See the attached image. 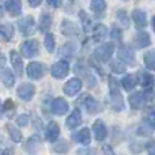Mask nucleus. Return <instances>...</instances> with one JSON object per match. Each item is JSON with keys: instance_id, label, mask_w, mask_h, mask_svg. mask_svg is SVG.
Returning a JSON list of instances; mask_svg holds the SVG:
<instances>
[{"instance_id": "nucleus-48", "label": "nucleus", "mask_w": 155, "mask_h": 155, "mask_svg": "<svg viewBox=\"0 0 155 155\" xmlns=\"http://www.w3.org/2000/svg\"><path fill=\"white\" fill-rule=\"evenodd\" d=\"M151 26H153V30H154V33H155V15L153 16V19H151Z\"/></svg>"}, {"instance_id": "nucleus-45", "label": "nucleus", "mask_w": 155, "mask_h": 155, "mask_svg": "<svg viewBox=\"0 0 155 155\" xmlns=\"http://www.w3.org/2000/svg\"><path fill=\"white\" fill-rule=\"evenodd\" d=\"M101 150H102V155H117L114 153V150H113V147L109 144H104Z\"/></svg>"}, {"instance_id": "nucleus-37", "label": "nucleus", "mask_w": 155, "mask_h": 155, "mask_svg": "<svg viewBox=\"0 0 155 155\" xmlns=\"http://www.w3.org/2000/svg\"><path fill=\"white\" fill-rule=\"evenodd\" d=\"M143 121L155 131V109L154 107H148L144 117H143Z\"/></svg>"}, {"instance_id": "nucleus-11", "label": "nucleus", "mask_w": 155, "mask_h": 155, "mask_svg": "<svg viewBox=\"0 0 155 155\" xmlns=\"http://www.w3.org/2000/svg\"><path fill=\"white\" fill-rule=\"evenodd\" d=\"M16 95L22 99V101H31L33 97L35 95V86L33 83H22L18 88H16Z\"/></svg>"}, {"instance_id": "nucleus-20", "label": "nucleus", "mask_w": 155, "mask_h": 155, "mask_svg": "<svg viewBox=\"0 0 155 155\" xmlns=\"http://www.w3.org/2000/svg\"><path fill=\"white\" fill-rule=\"evenodd\" d=\"M80 124H82V113H80L79 107H75L71 112V114L67 117V120H65V125H67L68 129H74L78 128Z\"/></svg>"}, {"instance_id": "nucleus-18", "label": "nucleus", "mask_w": 155, "mask_h": 155, "mask_svg": "<svg viewBox=\"0 0 155 155\" xmlns=\"http://www.w3.org/2000/svg\"><path fill=\"white\" fill-rule=\"evenodd\" d=\"M131 16H132V21H134L136 29L142 30L147 26V15H146V12L143 10H140V8H135V10L132 11Z\"/></svg>"}, {"instance_id": "nucleus-33", "label": "nucleus", "mask_w": 155, "mask_h": 155, "mask_svg": "<svg viewBox=\"0 0 155 155\" xmlns=\"http://www.w3.org/2000/svg\"><path fill=\"white\" fill-rule=\"evenodd\" d=\"M15 113V104L12 99H5L2 105V116L3 117H11Z\"/></svg>"}, {"instance_id": "nucleus-34", "label": "nucleus", "mask_w": 155, "mask_h": 155, "mask_svg": "<svg viewBox=\"0 0 155 155\" xmlns=\"http://www.w3.org/2000/svg\"><path fill=\"white\" fill-rule=\"evenodd\" d=\"M40 146H41V139L37 136V135H33V136H30L29 140L26 142V144H25V148H26L27 151L35 153V151L40 148Z\"/></svg>"}, {"instance_id": "nucleus-44", "label": "nucleus", "mask_w": 155, "mask_h": 155, "mask_svg": "<svg viewBox=\"0 0 155 155\" xmlns=\"http://www.w3.org/2000/svg\"><path fill=\"white\" fill-rule=\"evenodd\" d=\"M146 150L150 155H155V139L154 140H150V142L146 143Z\"/></svg>"}, {"instance_id": "nucleus-50", "label": "nucleus", "mask_w": 155, "mask_h": 155, "mask_svg": "<svg viewBox=\"0 0 155 155\" xmlns=\"http://www.w3.org/2000/svg\"><path fill=\"white\" fill-rule=\"evenodd\" d=\"M4 63H5V57H4V54H2V68L4 67Z\"/></svg>"}, {"instance_id": "nucleus-26", "label": "nucleus", "mask_w": 155, "mask_h": 155, "mask_svg": "<svg viewBox=\"0 0 155 155\" xmlns=\"http://www.w3.org/2000/svg\"><path fill=\"white\" fill-rule=\"evenodd\" d=\"M75 52H76L75 42H65L64 45L60 48L59 54H60V57H64L65 60H70V59H72L74 57Z\"/></svg>"}, {"instance_id": "nucleus-19", "label": "nucleus", "mask_w": 155, "mask_h": 155, "mask_svg": "<svg viewBox=\"0 0 155 155\" xmlns=\"http://www.w3.org/2000/svg\"><path fill=\"white\" fill-rule=\"evenodd\" d=\"M72 140L82 146H88L91 143V132L88 128H82L72 135Z\"/></svg>"}, {"instance_id": "nucleus-4", "label": "nucleus", "mask_w": 155, "mask_h": 155, "mask_svg": "<svg viewBox=\"0 0 155 155\" xmlns=\"http://www.w3.org/2000/svg\"><path fill=\"white\" fill-rule=\"evenodd\" d=\"M40 53V42L37 40H26L21 45V54L25 59H33Z\"/></svg>"}, {"instance_id": "nucleus-31", "label": "nucleus", "mask_w": 155, "mask_h": 155, "mask_svg": "<svg viewBox=\"0 0 155 155\" xmlns=\"http://www.w3.org/2000/svg\"><path fill=\"white\" fill-rule=\"evenodd\" d=\"M106 2L105 0H91L90 2V10L93 11L95 15L101 16L102 14L106 11Z\"/></svg>"}, {"instance_id": "nucleus-28", "label": "nucleus", "mask_w": 155, "mask_h": 155, "mask_svg": "<svg viewBox=\"0 0 155 155\" xmlns=\"http://www.w3.org/2000/svg\"><path fill=\"white\" fill-rule=\"evenodd\" d=\"M52 26V16L48 12H42L40 16V22H38V30L42 33H46Z\"/></svg>"}, {"instance_id": "nucleus-40", "label": "nucleus", "mask_w": 155, "mask_h": 155, "mask_svg": "<svg viewBox=\"0 0 155 155\" xmlns=\"http://www.w3.org/2000/svg\"><path fill=\"white\" fill-rule=\"evenodd\" d=\"M53 150L59 154H67L68 151H70V144H68L65 140L60 139L53 144Z\"/></svg>"}, {"instance_id": "nucleus-23", "label": "nucleus", "mask_w": 155, "mask_h": 155, "mask_svg": "<svg viewBox=\"0 0 155 155\" xmlns=\"http://www.w3.org/2000/svg\"><path fill=\"white\" fill-rule=\"evenodd\" d=\"M91 33H93V40L95 42H101L107 35V27L104 23H97V25H94Z\"/></svg>"}, {"instance_id": "nucleus-13", "label": "nucleus", "mask_w": 155, "mask_h": 155, "mask_svg": "<svg viewBox=\"0 0 155 155\" xmlns=\"http://www.w3.org/2000/svg\"><path fill=\"white\" fill-rule=\"evenodd\" d=\"M70 110V104L65 101L64 98L59 97V98H54L51 102V112L56 116H64L65 113Z\"/></svg>"}, {"instance_id": "nucleus-5", "label": "nucleus", "mask_w": 155, "mask_h": 155, "mask_svg": "<svg viewBox=\"0 0 155 155\" xmlns=\"http://www.w3.org/2000/svg\"><path fill=\"white\" fill-rule=\"evenodd\" d=\"M46 74V65L38 61H31L30 64H27L26 67V75L29 79L31 80H38L41 78H44Z\"/></svg>"}, {"instance_id": "nucleus-32", "label": "nucleus", "mask_w": 155, "mask_h": 155, "mask_svg": "<svg viewBox=\"0 0 155 155\" xmlns=\"http://www.w3.org/2000/svg\"><path fill=\"white\" fill-rule=\"evenodd\" d=\"M79 19H80V22H82V27H83V30H84L86 33L90 31V30H93V27H94L93 26V21H91L90 15H88L84 10L79 11Z\"/></svg>"}, {"instance_id": "nucleus-42", "label": "nucleus", "mask_w": 155, "mask_h": 155, "mask_svg": "<svg viewBox=\"0 0 155 155\" xmlns=\"http://www.w3.org/2000/svg\"><path fill=\"white\" fill-rule=\"evenodd\" d=\"M110 38L112 40H118L120 41L123 38V29L117 26H113L112 30H110Z\"/></svg>"}, {"instance_id": "nucleus-10", "label": "nucleus", "mask_w": 155, "mask_h": 155, "mask_svg": "<svg viewBox=\"0 0 155 155\" xmlns=\"http://www.w3.org/2000/svg\"><path fill=\"white\" fill-rule=\"evenodd\" d=\"M82 86H83V82L80 78H72V79H70L63 86V93L68 97H75L82 90Z\"/></svg>"}, {"instance_id": "nucleus-29", "label": "nucleus", "mask_w": 155, "mask_h": 155, "mask_svg": "<svg viewBox=\"0 0 155 155\" xmlns=\"http://www.w3.org/2000/svg\"><path fill=\"white\" fill-rule=\"evenodd\" d=\"M5 129H7V132H8V135H10V137H11L12 142H15V143L22 142L23 135H22V132H21L19 128H16V127L12 125V124H7V125H5Z\"/></svg>"}, {"instance_id": "nucleus-46", "label": "nucleus", "mask_w": 155, "mask_h": 155, "mask_svg": "<svg viewBox=\"0 0 155 155\" xmlns=\"http://www.w3.org/2000/svg\"><path fill=\"white\" fill-rule=\"evenodd\" d=\"M49 7H53V8H57L60 5V0H46Z\"/></svg>"}, {"instance_id": "nucleus-14", "label": "nucleus", "mask_w": 155, "mask_h": 155, "mask_svg": "<svg viewBox=\"0 0 155 155\" xmlns=\"http://www.w3.org/2000/svg\"><path fill=\"white\" fill-rule=\"evenodd\" d=\"M137 80H139V84L142 86L143 90L148 91V90H153L154 83H155V76L151 72L139 71V74H137Z\"/></svg>"}, {"instance_id": "nucleus-16", "label": "nucleus", "mask_w": 155, "mask_h": 155, "mask_svg": "<svg viewBox=\"0 0 155 155\" xmlns=\"http://www.w3.org/2000/svg\"><path fill=\"white\" fill-rule=\"evenodd\" d=\"M3 7L11 16H21L22 14V0H4Z\"/></svg>"}, {"instance_id": "nucleus-21", "label": "nucleus", "mask_w": 155, "mask_h": 155, "mask_svg": "<svg viewBox=\"0 0 155 155\" xmlns=\"http://www.w3.org/2000/svg\"><path fill=\"white\" fill-rule=\"evenodd\" d=\"M10 61H11V64H12V68L16 72V75L22 76V74H23V60H22L21 54L16 51H11L10 52Z\"/></svg>"}, {"instance_id": "nucleus-1", "label": "nucleus", "mask_w": 155, "mask_h": 155, "mask_svg": "<svg viewBox=\"0 0 155 155\" xmlns=\"http://www.w3.org/2000/svg\"><path fill=\"white\" fill-rule=\"evenodd\" d=\"M109 80V97H110V107L114 112H121L124 110L125 105H124V99L120 91V83L114 79L112 75L107 78Z\"/></svg>"}, {"instance_id": "nucleus-12", "label": "nucleus", "mask_w": 155, "mask_h": 155, "mask_svg": "<svg viewBox=\"0 0 155 155\" xmlns=\"http://www.w3.org/2000/svg\"><path fill=\"white\" fill-rule=\"evenodd\" d=\"M60 31H61L63 35H65L68 38L79 37V34H80L78 26L74 22H71L70 19H63L61 21V23H60Z\"/></svg>"}, {"instance_id": "nucleus-2", "label": "nucleus", "mask_w": 155, "mask_h": 155, "mask_svg": "<svg viewBox=\"0 0 155 155\" xmlns=\"http://www.w3.org/2000/svg\"><path fill=\"white\" fill-rule=\"evenodd\" d=\"M76 104L80 105V106L87 113H90V114H95V113H99L102 110L99 102L97 101L95 98H93L90 94H82V95L79 97V99L76 101Z\"/></svg>"}, {"instance_id": "nucleus-39", "label": "nucleus", "mask_w": 155, "mask_h": 155, "mask_svg": "<svg viewBox=\"0 0 155 155\" xmlns=\"http://www.w3.org/2000/svg\"><path fill=\"white\" fill-rule=\"evenodd\" d=\"M116 18H117L118 23H121L124 27L129 26V15L125 10H117L116 11Z\"/></svg>"}, {"instance_id": "nucleus-47", "label": "nucleus", "mask_w": 155, "mask_h": 155, "mask_svg": "<svg viewBox=\"0 0 155 155\" xmlns=\"http://www.w3.org/2000/svg\"><path fill=\"white\" fill-rule=\"evenodd\" d=\"M27 2H29V4L31 8H37L38 5L42 3V0H27Z\"/></svg>"}, {"instance_id": "nucleus-30", "label": "nucleus", "mask_w": 155, "mask_h": 155, "mask_svg": "<svg viewBox=\"0 0 155 155\" xmlns=\"http://www.w3.org/2000/svg\"><path fill=\"white\" fill-rule=\"evenodd\" d=\"M14 33H15V30H14V26L11 23H3L0 27V34H2L3 41H5V42L12 40Z\"/></svg>"}, {"instance_id": "nucleus-35", "label": "nucleus", "mask_w": 155, "mask_h": 155, "mask_svg": "<svg viewBox=\"0 0 155 155\" xmlns=\"http://www.w3.org/2000/svg\"><path fill=\"white\" fill-rule=\"evenodd\" d=\"M143 61L147 70L155 71V51H148L143 56Z\"/></svg>"}, {"instance_id": "nucleus-22", "label": "nucleus", "mask_w": 155, "mask_h": 155, "mask_svg": "<svg viewBox=\"0 0 155 155\" xmlns=\"http://www.w3.org/2000/svg\"><path fill=\"white\" fill-rule=\"evenodd\" d=\"M134 45L136 46L137 49H143L147 48V46L151 45V37L148 33L146 31H139L134 38Z\"/></svg>"}, {"instance_id": "nucleus-8", "label": "nucleus", "mask_w": 155, "mask_h": 155, "mask_svg": "<svg viewBox=\"0 0 155 155\" xmlns=\"http://www.w3.org/2000/svg\"><path fill=\"white\" fill-rule=\"evenodd\" d=\"M19 31L25 35V37H30L34 34L35 31V21L33 16H25L18 21Z\"/></svg>"}, {"instance_id": "nucleus-49", "label": "nucleus", "mask_w": 155, "mask_h": 155, "mask_svg": "<svg viewBox=\"0 0 155 155\" xmlns=\"http://www.w3.org/2000/svg\"><path fill=\"white\" fill-rule=\"evenodd\" d=\"M2 155H12V154H11L10 150H3L2 151Z\"/></svg>"}, {"instance_id": "nucleus-3", "label": "nucleus", "mask_w": 155, "mask_h": 155, "mask_svg": "<svg viewBox=\"0 0 155 155\" xmlns=\"http://www.w3.org/2000/svg\"><path fill=\"white\" fill-rule=\"evenodd\" d=\"M113 53H114V44L113 42H105L99 45L98 48L94 51L93 57H95L99 63H107L112 59Z\"/></svg>"}, {"instance_id": "nucleus-27", "label": "nucleus", "mask_w": 155, "mask_h": 155, "mask_svg": "<svg viewBox=\"0 0 155 155\" xmlns=\"http://www.w3.org/2000/svg\"><path fill=\"white\" fill-rule=\"evenodd\" d=\"M2 82L7 88L14 87V84H15V75L12 74V71L10 68H5V67L2 68Z\"/></svg>"}, {"instance_id": "nucleus-25", "label": "nucleus", "mask_w": 155, "mask_h": 155, "mask_svg": "<svg viewBox=\"0 0 155 155\" xmlns=\"http://www.w3.org/2000/svg\"><path fill=\"white\" fill-rule=\"evenodd\" d=\"M121 86H123V88L125 91H132L135 87H136V84H139V80H137V75H134V74H129V75H125L121 79Z\"/></svg>"}, {"instance_id": "nucleus-52", "label": "nucleus", "mask_w": 155, "mask_h": 155, "mask_svg": "<svg viewBox=\"0 0 155 155\" xmlns=\"http://www.w3.org/2000/svg\"><path fill=\"white\" fill-rule=\"evenodd\" d=\"M124 2H127V0H124Z\"/></svg>"}, {"instance_id": "nucleus-36", "label": "nucleus", "mask_w": 155, "mask_h": 155, "mask_svg": "<svg viewBox=\"0 0 155 155\" xmlns=\"http://www.w3.org/2000/svg\"><path fill=\"white\" fill-rule=\"evenodd\" d=\"M44 46L45 49L49 52V53H53L54 52V48H56V38L52 33H46L45 34V38H44Z\"/></svg>"}, {"instance_id": "nucleus-6", "label": "nucleus", "mask_w": 155, "mask_h": 155, "mask_svg": "<svg viewBox=\"0 0 155 155\" xmlns=\"http://www.w3.org/2000/svg\"><path fill=\"white\" fill-rule=\"evenodd\" d=\"M68 74H70V64L65 59L59 60L51 67V75L54 79H64Z\"/></svg>"}, {"instance_id": "nucleus-38", "label": "nucleus", "mask_w": 155, "mask_h": 155, "mask_svg": "<svg viewBox=\"0 0 155 155\" xmlns=\"http://www.w3.org/2000/svg\"><path fill=\"white\" fill-rule=\"evenodd\" d=\"M110 70H112V72H114V74H124L125 72V70H127V64H124L121 60H114V61H110Z\"/></svg>"}, {"instance_id": "nucleus-9", "label": "nucleus", "mask_w": 155, "mask_h": 155, "mask_svg": "<svg viewBox=\"0 0 155 155\" xmlns=\"http://www.w3.org/2000/svg\"><path fill=\"white\" fill-rule=\"evenodd\" d=\"M117 59L121 60L124 64L127 65H135L136 57H135V52L132 51L131 46L128 45H121L117 51Z\"/></svg>"}, {"instance_id": "nucleus-7", "label": "nucleus", "mask_w": 155, "mask_h": 155, "mask_svg": "<svg viewBox=\"0 0 155 155\" xmlns=\"http://www.w3.org/2000/svg\"><path fill=\"white\" fill-rule=\"evenodd\" d=\"M148 99V94L144 91H135V93L129 94L128 97V102L129 106L132 107L134 110H139L143 107V105L146 104V101Z\"/></svg>"}, {"instance_id": "nucleus-41", "label": "nucleus", "mask_w": 155, "mask_h": 155, "mask_svg": "<svg viewBox=\"0 0 155 155\" xmlns=\"http://www.w3.org/2000/svg\"><path fill=\"white\" fill-rule=\"evenodd\" d=\"M153 132H154V129L151 128V127H148L144 121H143V123L139 125V128H137V134L142 135V136H150Z\"/></svg>"}, {"instance_id": "nucleus-43", "label": "nucleus", "mask_w": 155, "mask_h": 155, "mask_svg": "<svg viewBox=\"0 0 155 155\" xmlns=\"http://www.w3.org/2000/svg\"><path fill=\"white\" fill-rule=\"evenodd\" d=\"M16 124H18L19 127H26L27 124H29V116L27 114H21L16 117Z\"/></svg>"}, {"instance_id": "nucleus-15", "label": "nucleus", "mask_w": 155, "mask_h": 155, "mask_svg": "<svg viewBox=\"0 0 155 155\" xmlns=\"http://www.w3.org/2000/svg\"><path fill=\"white\" fill-rule=\"evenodd\" d=\"M93 134L97 142H104L107 136V128L102 120H95L93 123Z\"/></svg>"}, {"instance_id": "nucleus-17", "label": "nucleus", "mask_w": 155, "mask_h": 155, "mask_svg": "<svg viewBox=\"0 0 155 155\" xmlns=\"http://www.w3.org/2000/svg\"><path fill=\"white\" fill-rule=\"evenodd\" d=\"M60 137V128L57 125V123L51 121L48 124V127L45 128V139L49 143H56Z\"/></svg>"}, {"instance_id": "nucleus-24", "label": "nucleus", "mask_w": 155, "mask_h": 155, "mask_svg": "<svg viewBox=\"0 0 155 155\" xmlns=\"http://www.w3.org/2000/svg\"><path fill=\"white\" fill-rule=\"evenodd\" d=\"M74 70H75V72H78L79 75H82L83 78H84L86 83L88 84V87H94V86H95V79H94V76L91 75L90 72H88L87 68H86L80 61L75 65V68H74Z\"/></svg>"}, {"instance_id": "nucleus-51", "label": "nucleus", "mask_w": 155, "mask_h": 155, "mask_svg": "<svg viewBox=\"0 0 155 155\" xmlns=\"http://www.w3.org/2000/svg\"><path fill=\"white\" fill-rule=\"evenodd\" d=\"M70 2H74V0H70Z\"/></svg>"}]
</instances>
